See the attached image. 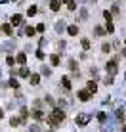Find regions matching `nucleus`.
<instances>
[{"label": "nucleus", "instance_id": "f257e3e1", "mask_svg": "<svg viewBox=\"0 0 126 132\" xmlns=\"http://www.w3.org/2000/svg\"><path fill=\"white\" fill-rule=\"evenodd\" d=\"M52 117H53V119H56L57 122H59V121H65V113H63V111H61V109H53V113H52Z\"/></svg>", "mask_w": 126, "mask_h": 132}, {"label": "nucleus", "instance_id": "f03ea898", "mask_svg": "<svg viewBox=\"0 0 126 132\" xmlns=\"http://www.w3.org/2000/svg\"><path fill=\"white\" fill-rule=\"evenodd\" d=\"M107 73H111V77L116 73V60H111L109 63H107Z\"/></svg>", "mask_w": 126, "mask_h": 132}, {"label": "nucleus", "instance_id": "7ed1b4c3", "mask_svg": "<svg viewBox=\"0 0 126 132\" xmlns=\"http://www.w3.org/2000/svg\"><path fill=\"white\" fill-rule=\"evenodd\" d=\"M78 100H80V102H88V100H90V92H88V90H80V92H78Z\"/></svg>", "mask_w": 126, "mask_h": 132}, {"label": "nucleus", "instance_id": "20e7f679", "mask_svg": "<svg viewBox=\"0 0 126 132\" xmlns=\"http://www.w3.org/2000/svg\"><path fill=\"white\" fill-rule=\"evenodd\" d=\"M31 84H33V86L40 84V75H38V73H34V75H31Z\"/></svg>", "mask_w": 126, "mask_h": 132}, {"label": "nucleus", "instance_id": "39448f33", "mask_svg": "<svg viewBox=\"0 0 126 132\" xmlns=\"http://www.w3.org/2000/svg\"><path fill=\"white\" fill-rule=\"evenodd\" d=\"M88 121H90V117H86V115H80V117H76V122H78V125H86Z\"/></svg>", "mask_w": 126, "mask_h": 132}, {"label": "nucleus", "instance_id": "423d86ee", "mask_svg": "<svg viewBox=\"0 0 126 132\" xmlns=\"http://www.w3.org/2000/svg\"><path fill=\"white\" fill-rule=\"evenodd\" d=\"M33 117H34V119H44V111H40V109H37V111H33Z\"/></svg>", "mask_w": 126, "mask_h": 132}, {"label": "nucleus", "instance_id": "0eeeda50", "mask_svg": "<svg viewBox=\"0 0 126 132\" xmlns=\"http://www.w3.org/2000/svg\"><path fill=\"white\" fill-rule=\"evenodd\" d=\"M17 61H19V63H21V65H23V63L27 61V56H25V54H23V52H19V54H17Z\"/></svg>", "mask_w": 126, "mask_h": 132}, {"label": "nucleus", "instance_id": "6e6552de", "mask_svg": "<svg viewBox=\"0 0 126 132\" xmlns=\"http://www.w3.org/2000/svg\"><path fill=\"white\" fill-rule=\"evenodd\" d=\"M21 19H23L21 15H12V23H13V25H19V23H21Z\"/></svg>", "mask_w": 126, "mask_h": 132}, {"label": "nucleus", "instance_id": "1a4fd4ad", "mask_svg": "<svg viewBox=\"0 0 126 132\" xmlns=\"http://www.w3.org/2000/svg\"><path fill=\"white\" fill-rule=\"evenodd\" d=\"M96 90H97L96 82H94V80H90V82H88V92H96Z\"/></svg>", "mask_w": 126, "mask_h": 132}, {"label": "nucleus", "instance_id": "9d476101", "mask_svg": "<svg viewBox=\"0 0 126 132\" xmlns=\"http://www.w3.org/2000/svg\"><path fill=\"white\" fill-rule=\"evenodd\" d=\"M67 31H69V35H71V36H75L76 33H78V27H75V25H71V27H69V29H67Z\"/></svg>", "mask_w": 126, "mask_h": 132}, {"label": "nucleus", "instance_id": "9b49d317", "mask_svg": "<svg viewBox=\"0 0 126 132\" xmlns=\"http://www.w3.org/2000/svg\"><path fill=\"white\" fill-rule=\"evenodd\" d=\"M50 8H52L53 12H57V10H59V2H57V0H53V2L50 4Z\"/></svg>", "mask_w": 126, "mask_h": 132}, {"label": "nucleus", "instance_id": "f8f14e48", "mask_svg": "<svg viewBox=\"0 0 126 132\" xmlns=\"http://www.w3.org/2000/svg\"><path fill=\"white\" fill-rule=\"evenodd\" d=\"M25 33H27V36H34V33H37V31H34L33 27H27V29H25Z\"/></svg>", "mask_w": 126, "mask_h": 132}, {"label": "nucleus", "instance_id": "ddd939ff", "mask_svg": "<svg viewBox=\"0 0 126 132\" xmlns=\"http://www.w3.org/2000/svg\"><path fill=\"white\" fill-rule=\"evenodd\" d=\"M61 82H63V86H65L67 90L71 88V82H69V79H67V77H63V79H61Z\"/></svg>", "mask_w": 126, "mask_h": 132}, {"label": "nucleus", "instance_id": "4468645a", "mask_svg": "<svg viewBox=\"0 0 126 132\" xmlns=\"http://www.w3.org/2000/svg\"><path fill=\"white\" fill-rule=\"evenodd\" d=\"M50 61H52V65H59V57L57 56H50Z\"/></svg>", "mask_w": 126, "mask_h": 132}, {"label": "nucleus", "instance_id": "2eb2a0df", "mask_svg": "<svg viewBox=\"0 0 126 132\" xmlns=\"http://www.w3.org/2000/svg\"><path fill=\"white\" fill-rule=\"evenodd\" d=\"M10 86H12V88H19V82H17V79H10Z\"/></svg>", "mask_w": 126, "mask_h": 132}, {"label": "nucleus", "instance_id": "dca6fc26", "mask_svg": "<svg viewBox=\"0 0 126 132\" xmlns=\"http://www.w3.org/2000/svg\"><path fill=\"white\" fill-rule=\"evenodd\" d=\"M2 31H4L6 35H12V27H10V25H2Z\"/></svg>", "mask_w": 126, "mask_h": 132}, {"label": "nucleus", "instance_id": "f3484780", "mask_svg": "<svg viewBox=\"0 0 126 132\" xmlns=\"http://www.w3.org/2000/svg\"><path fill=\"white\" fill-rule=\"evenodd\" d=\"M19 75H21V77H29V69H27V67H21Z\"/></svg>", "mask_w": 126, "mask_h": 132}, {"label": "nucleus", "instance_id": "a211bd4d", "mask_svg": "<svg viewBox=\"0 0 126 132\" xmlns=\"http://www.w3.org/2000/svg\"><path fill=\"white\" fill-rule=\"evenodd\" d=\"M82 48H84V50L90 48V40H88V38H82Z\"/></svg>", "mask_w": 126, "mask_h": 132}, {"label": "nucleus", "instance_id": "6ab92c4d", "mask_svg": "<svg viewBox=\"0 0 126 132\" xmlns=\"http://www.w3.org/2000/svg\"><path fill=\"white\" fill-rule=\"evenodd\" d=\"M101 50H103V52H111V44H103V46H101Z\"/></svg>", "mask_w": 126, "mask_h": 132}, {"label": "nucleus", "instance_id": "aec40b11", "mask_svg": "<svg viewBox=\"0 0 126 132\" xmlns=\"http://www.w3.org/2000/svg\"><path fill=\"white\" fill-rule=\"evenodd\" d=\"M107 31H109V33H113V31H115V27H113L111 21H107Z\"/></svg>", "mask_w": 126, "mask_h": 132}, {"label": "nucleus", "instance_id": "412c9836", "mask_svg": "<svg viewBox=\"0 0 126 132\" xmlns=\"http://www.w3.org/2000/svg\"><path fill=\"white\" fill-rule=\"evenodd\" d=\"M21 117H23V119H27V117H29V111H27V109L23 107V109H21Z\"/></svg>", "mask_w": 126, "mask_h": 132}, {"label": "nucleus", "instance_id": "4be33fe9", "mask_svg": "<svg viewBox=\"0 0 126 132\" xmlns=\"http://www.w3.org/2000/svg\"><path fill=\"white\" fill-rule=\"evenodd\" d=\"M10 125H12V126H15V125H19V119H17V117H13V119L10 121Z\"/></svg>", "mask_w": 126, "mask_h": 132}, {"label": "nucleus", "instance_id": "5701e85b", "mask_svg": "<svg viewBox=\"0 0 126 132\" xmlns=\"http://www.w3.org/2000/svg\"><path fill=\"white\" fill-rule=\"evenodd\" d=\"M34 13H37V8L31 6V8H29V15H34Z\"/></svg>", "mask_w": 126, "mask_h": 132}, {"label": "nucleus", "instance_id": "b1692460", "mask_svg": "<svg viewBox=\"0 0 126 132\" xmlns=\"http://www.w3.org/2000/svg\"><path fill=\"white\" fill-rule=\"evenodd\" d=\"M6 63H8V65H13V63H15V61H13V57L10 56V57H8V60H6Z\"/></svg>", "mask_w": 126, "mask_h": 132}, {"label": "nucleus", "instance_id": "393cba45", "mask_svg": "<svg viewBox=\"0 0 126 132\" xmlns=\"http://www.w3.org/2000/svg\"><path fill=\"white\" fill-rule=\"evenodd\" d=\"M103 15H105V19H107V21H111V19H113V17H111V13H109V12H105V13H103Z\"/></svg>", "mask_w": 126, "mask_h": 132}, {"label": "nucleus", "instance_id": "a878e982", "mask_svg": "<svg viewBox=\"0 0 126 132\" xmlns=\"http://www.w3.org/2000/svg\"><path fill=\"white\" fill-rule=\"evenodd\" d=\"M2 117H4V111H2V109H0V119H2Z\"/></svg>", "mask_w": 126, "mask_h": 132}, {"label": "nucleus", "instance_id": "bb28decb", "mask_svg": "<svg viewBox=\"0 0 126 132\" xmlns=\"http://www.w3.org/2000/svg\"><path fill=\"white\" fill-rule=\"evenodd\" d=\"M122 132H126V126H122Z\"/></svg>", "mask_w": 126, "mask_h": 132}]
</instances>
